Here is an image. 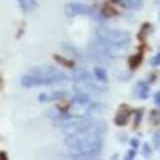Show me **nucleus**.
<instances>
[{"mask_svg": "<svg viewBox=\"0 0 160 160\" xmlns=\"http://www.w3.org/2000/svg\"><path fill=\"white\" fill-rule=\"evenodd\" d=\"M116 2L124 4V6H128V8H138L140 4H142V0H116Z\"/></svg>", "mask_w": 160, "mask_h": 160, "instance_id": "obj_6", "label": "nucleus"}, {"mask_svg": "<svg viewBox=\"0 0 160 160\" xmlns=\"http://www.w3.org/2000/svg\"><path fill=\"white\" fill-rule=\"evenodd\" d=\"M102 134L94 132H76L66 136V148L72 156L78 158H94L102 152Z\"/></svg>", "mask_w": 160, "mask_h": 160, "instance_id": "obj_1", "label": "nucleus"}, {"mask_svg": "<svg viewBox=\"0 0 160 160\" xmlns=\"http://www.w3.org/2000/svg\"><path fill=\"white\" fill-rule=\"evenodd\" d=\"M68 80V74L54 66H36L22 76V86H52Z\"/></svg>", "mask_w": 160, "mask_h": 160, "instance_id": "obj_2", "label": "nucleus"}, {"mask_svg": "<svg viewBox=\"0 0 160 160\" xmlns=\"http://www.w3.org/2000/svg\"><path fill=\"white\" fill-rule=\"evenodd\" d=\"M88 2H94V0H88Z\"/></svg>", "mask_w": 160, "mask_h": 160, "instance_id": "obj_8", "label": "nucleus"}, {"mask_svg": "<svg viewBox=\"0 0 160 160\" xmlns=\"http://www.w3.org/2000/svg\"><path fill=\"white\" fill-rule=\"evenodd\" d=\"M96 38L104 44H110V46H120L130 42V34L124 32V30H112V28H98Z\"/></svg>", "mask_w": 160, "mask_h": 160, "instance_id": "obj_3", "label": "nucleus"}, {"mask_svg": "<svg viewBox=\"0 0 160 160\" xmlns=\"http://www.w3.org/2000/svg\"><path fill=\"white\" fill-rule=\"evenodd\" d=\"M94 76H96L100 82H106V72H104L102 68H96V70H94Z\"/></svg>", "mask_w": 160, "mask_h": 160, "instance_id": "obj_7", "label": "nucleus"}, {"mask_svg": "<svg viewBox=\"0 0 160 160\" xmlns=\"http://www.w3.org/2000/svg\"><path fill=\"white\" fill-rule=\"evenodd\" d=\"M66 12H68V16H90V18H96L98 16V12L94 8L86 6V4H78V2L68 4Z\"/></svg>", "mask_w": 160, "mask_h": 160, "instance_id": "obj_4", "label": "nucleus"}, {"mask_svg": "<svg viewBox=\"0 0 160 160\" xmlns=\"http://www.w3.org/2000/svg\"><path fill=\"white\" fill-rule=\"evenodd\" d=\"M64 96H66V92H50V94H42V96H40V100H42V102H54V100H62Z\"/></svg>", "mask_w": 160, "mask_h": 160, "instance_id": "obj_5", "label": "nucleus"}]
</instances>
